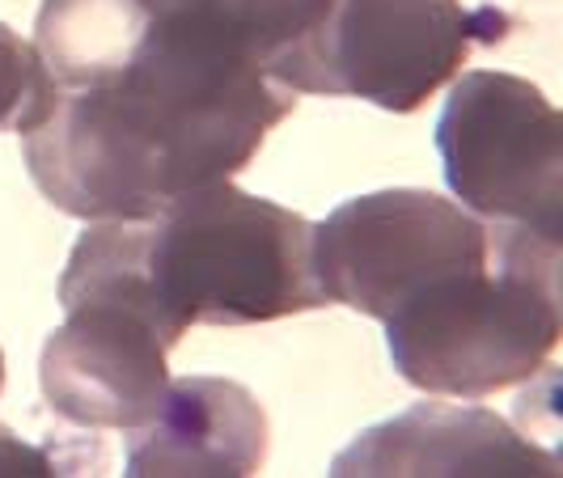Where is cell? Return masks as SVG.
Returning <instances> with one entry per match:
<instances>
[{"label":"cell","mask_w":563,"mask_h":478,"mask_svg":"<svg viewBox=\"0 0 563 478\" xmlns=\"http://www.w3.org/2000/svg\"><path fill=\"white\" fill-rule=\"evenodd\" d=\"M339 478H411V475H560V457L517 432L496 411L445 398L416 402L395 420L361 432L331 462Z\"/></svg>","instance_id":"cell-8"},{"label":"cell","mask_w":563,"mask_h":478,"mask_svg":"<svg viewBox=\"0 0 563 478\" xmlns=\"http://www.w3.org/2000/svg\"><path fill=\"white\" fill-rule=\"evenodd\" d=\"M0 390H4V352H0Z\"/></svg>","instance_id":"cell-13"},{"label":"cell","mask_w":563,"mask_h":478,"mask_svg":"<svg viewBox=\"0 0 563 478\" xmlns=\"http://www.w3.org/2000/svg\"><path fill=\"white\" fill-rule=\"evenodd\" d=\"M0 475L47 478V475H64V470H59L56 453H47L43 445H30V441L13 436V432L0 423Z\"/></svg>","instance_id":"cell-12"},{"label":"cell","mask_w":563,"mask_h":478,"mask_svg":"<svg viewBox=\"0 0 563 478\" xmlns=\"http://www.w3.org/2000/svg\"><path fill=\"white\" fill-rule=\"evenodd\" d=\"M178 343L153 313L119 297L64 305L38 356V390L52 415L85 432H136L157 415Z\"/></svg>","instance_id":"cell-7"},{"label":"cell","mask_w":563,"mask_h":478,"mask_svg":"<svg viewBox=\"0 0 563 478\" xmlns=\"http://www.w3.org/2000/svg\"><path fill=\"white\" fill-rule=\"evenodd\" d=\"M450 196L487 225L563 242V114L500 68H466L450 81L437 123Z\"/></svg>","instance_id":"cell-5"},{"label":"cell","mask_w":563,"mask_h":478,"mask_svg":"<svg viewBox=\"0 0 563 478\" xmlns=\"http://www.w3.org/2000/svg\"><path fill=\"white\" fill-rule=\"evenodd\" d=\"M144 276L166 326H258L327 305L313 276V225L233 178L144 216Z\"/></svg>","instance_id":"cell-3"},{"label":"cell","mask_w":563,"mask_h":478,"mask_svg":"<svg viewBox=\"0 0 563 478\" xmlns=\"http://www.w3.org/2000/svg\"><path fill=\"white\" fill-rule=\"evenodd\" d=\"M517 18L466 0H331L327 18L267 64L288 93L356 98L416 114L466 73L479 47L512 38Z\"/></svg>","instance_id":"cell-4"},{"label":"cell","mask_w":563,"mask_h":478,"mask_svg":"<svg viewBox=\"0 0 563 478\" xmlns=\"http://www.w3.org/2000/svg\"><path fill=\"white\" fill-rule=\"evenodd\" d=\"M263 402L229 377H169L157 415L128 432L132 478H251L267 462Z\"/></svg>","instance_id":"cell-9"},{"label":"cell","mask_w":563,"mask_h":478,"mask_svg":"<svg viewBox=\"0 0 563 478\" xmlns=\"http://www.w3.org/2000/svg\"><path fill=\"white\" fill-rule=\"evenodd\" d=\"M492 251L496 225L420 187L356 196L313 225V276L327 305L373 322H386L423 288L483 267Z\"/></svg>","instance_id":"cell-6"},{"label":"cell","mask_w":563,"mask_h":478,"mask_svg":"<svg viewBox=\"0 0 563 478\" xmlns=\"http://www.w3.org/2000/svg\"><path fill=\"white\" fill-rule=\"evenodd\" d=\"M141 4L157 22L221 34L233 47H242L263 73L331 9V0H141Z\"/></svg>","instance_id":"cell-10"},{"label":"cell","mask_w":563,"mask_h":478,"mask_svg":"<svg viewBox=\"0 0 563 478\" xmlns=\"http://www.w3.org/2000/svg\"><path fill=\"white\" fill-rule=\"evenodd\" d=\"M13 132L56 212L144 221L233 178L297 107L242 47L169 26L141 0H43Z\"/></svg>","instance_id":"cell-1"},{"label":"cell","mask_w":563,"mask_h":478,"mask_svg":"<svg viewBox=\"0 0 563 478\" xmlns=\"http://www.w3.org/2000/svg\"><path fill=\"white\" fill-rule=\"evenodd\" d=\"M560 263L563 242L496 225L483 267L423 288L382 322L398 377L462 402L534 381L563 338Z\"/></svg>","instance_id":"cell-2"},{"label":"cell","mask_w":563,"mask_h":478,"mask_svg":"<svg viewBox=\"0 0 563 478\" xmlns=\"http://www.w3.org/2000/svg\"><path fill=\"white\" fill-rule=\"evenodd\" d=\"M30 73H34V47L13 26L0 22V132L13 127L22 114V102L30 93Z\"/></svg>","instance_id":"cell-11"}]
</instances>
